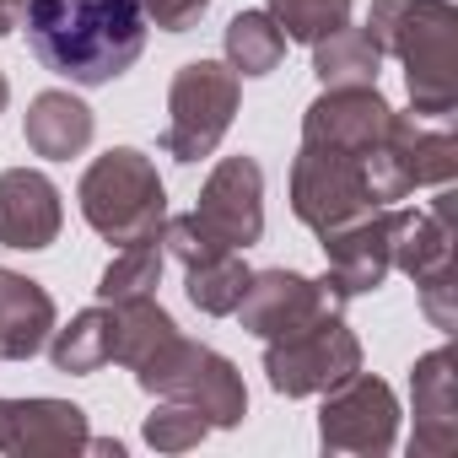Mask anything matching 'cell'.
I'll return each mask as SVG.
<instances>
[{"mask_svg": "<svg viewBox=\"0 0 458 458\" xmlns=\"http://www.w3.org/2000/svg\"><path fill=\"white\" fill-rule=\"evenodd\" d=\"M249 276H254V270L243 265V249H221V254H210V259H199V265L183 270V292H189V302H194L199 313L226 318V313H238Z\"/></svg>", "mask_w": 458, "mask_h": 458, "instance_id": "obj_23", "label": "cell"}, {"mask_svg": "<svg viewBox=\"0 0 458 458\" xmlns=\"http://www.w3.org/2000/svg\"><path fill=\"white\" fill-rule=\"evenodd\" d=\"M76 199H81V216L98 238L108 243H140V238H157L162 221H167V189H162V173L146 151L135 146H114L103 151L81 183H76Z\"/></svg>", "mask_w": 458, "mask_h": 458, "instance_id": "obj_3", "label": "cell"}, {"mask_svg": "<svg viewBox=\"0 0 458 458\" xmlns=\"http://www.w3.org/2000/svg\"><path fill=\"white\" fill-rule=\"evenodd\" d=\"M383 65V49L367 38V28H335L329 38L313 44V76L324 87H372Z\"/></svg>", "mask_w": 458, "mask_h": 458, "instance_id": "obj_22", "label": "cell"}, {"mask_svg": "<svg viewBox=\"0 0 458 458\" xmlns=\"http://www.w3.org/2000/svg\"><path fill=\"white\" fill-rule=\"evenodd\" d=\"M318 442L324 453H356V458H383L399 442V399L383 377L351 372L324 394L318 410Z\"/></svg>", "mask_w": 458, "mask_h": 458, "instance_id": "obj_7", "label": "cell"}, {"mask_svg": "<svg viewBox=\"0 0 458 458\" xmlns=\"http://www.w3.org/2000/svg\"><path fill=\"white\" fill-rule=\"evenodd\" d=\"M410 394H415V453L442 458L458 447V394H453V345L426 351L410 367Z\"/></svg>", "mask_w": 458, "mask_h": 458, "instance_id": "obj_16", "label": "cell"}, {"mask_svg": "<svg viewBox=\"0 0 458 458\" xmlns=\"http://www.w3.org/2000/svg\"><path fill=\"white\" fill-rule=\"evenodd\" d=\"M108 313H114V361L130 367V372L146 356H157V345H167L178 335V324L157 302V292L151 297H130V302H108Z\"/></svg>", "mask_w": 458, "mask_h": 458, "instance_id": "obj_21", "label": "cell"}, {"mask_svg": "<svg viewBox=\"0 0 458 458\" xmlns=\"http://www.w3.org/2000/svg\"><path fill=\"white\" fill-rule=\"evenodd\" d=\"M388 254H394V270H404L410 281L453 265V189L442 183L437 189V205L431 210H394L388 205Z\"/></svg>", "mask_w": 458, "mask_h": 458, "instance_id": "obj_15", "label": "cell"}, {"mask_svg": "<svg viewBox=\"0 0 458 458\" xmlns=\"http://www.w3.org/2000/svg\"><path fill=\"white\" fill-rule=\"evenodd\" d=\"M351 372H361V340L345 329L340 313L308 318L286 335L265 340V377L276 394L286 399H313L329 394L335 383H345Z\"/></svg>", "mask_w": 458, "mask_h": 458, "instance_id": "obj_6", "label": "cell"}, {"mask_svg": "<svg viewBox=\"0 0 458 458\" xmlns=\"http://www.w3.org/2000/svg\"><path fill=\"white\" fill-rule=\"evenodd\" d=\"M194 216L226 249H249L265 238V173L254 157H221L194 199Z\"/></svg>", "mask_w": 458, "mask_h": 458, "instance_id": "obj_10", "label": "cell"}, {"mask_svg": "<svg viewBox=\"0 0 458 458\" xmlns=\"http://www.w3.org/2000/svg\"><path fill=\"white\" fill-rule=\"evenodd\" d=\"M140 12H146V28H162V33H189V28L210 12V0H140Z\"/></svg>", "mask_w": 458, "mask_h": 458, "instance_id": "obj_29", "label": "cell"}, {"mask_svg": "<svg viewBox=\"0 0 458 458\" xmlns=\"http://www.w3.org/2000/svg\"><path fill=\"white\" fill-rule=\"evenodd\" d=\"M65 226V205L49 173L38 167H6L0 173V243L38 254L60 238Z\"/></svg>", "mask_w": 458, "mask_h": 458, "instance_id": "obj_14", "label": "cell"}, {"mask_svg": "<svg viewBox=\"0 0 458 458\" xmlns=\"http://www.w3.org/2000/svg\"><path fill=\"white\" fill-rule=\"evenodd\" d=\"M270 22L286 33V44H318V38H329L335 28H345L351 22V0H270Z\"/></svg>", "mask_w": 458, "mask_h": 458, "instance_id": "obj_26", "label": "cell"}, {"mask_svg": "<svg viewBox=\"0 0 458 458\" xmlns=\"http://www.w3.org/2000/svg\"><path fill=\"white\" fill-rule=\"evenodd\" d=\"M6 103H12V81L0 76V114H6Z\"/></svg>", "mask_w": 458, "mask_h": 458, "instance_id": "obj_32", "label": "cell"}, {"mask_svg": "<svg viewBox=\"0 0 458 458\" xmlns=\"http://www.w3.org/2000/svg\"><path fill=\"white\" fill-rule=\"evenodd\" d=\"M162 249H167V259H178L183 270L189 265H199V259H210V254H221L226 243L210 233V226L189 210V216H167L162 221Z\"/></svg>", "mask_w": 458, "mask_h": 458, "instance_id": "obj_28", "label": "cell"}, {"mask_svg": "<svg viewBox=\"0 0 458 458\" xmlns=\"http://www.w3.org/2000/svg\"><path fill=\"white\" fill-rule=\"evenodd\" d=\"M345 297L329 286V276L308 281L297 270H254L249 286H243V302H238V318L249 335L270 340V335H286L308 318H324V313H340Z\"/></svg>", "mask_w": 458, "mask_h": 458, "instance_id": "obj_9", "label": "cell"}, {"mask_svg": "<svg viewBox=\"0 0 458 458\" xmlns=\"http://www.w3.org/2000/svg\"><path fill=\"white\" fill-rule=\"evenodd\" d=\"M361 210H377L372 194H367L361 157L302 140V151L292 162V216L308 226V233H329V226H340V221H351Z\"/></svg>", "mask_w": 458, "mask_h": 458, "instance_id": "obj_8", "label": "cell"}, {"mask_svg": "<svg viewBox=\"0 0 458 458\" xmlns=\"http://www.w3.org/2000/svg\"><path fill=\"white\" fill-rule=\"evenodd\" d=\"M415 286H420V308H426V318H431L437 329H453V265L420 276Z\"/></svg>", "mask_w": 458, "mask_h": 458, "instance_id": "obj_30", "label": "cell"}, {"mask_svg": "<svg viewBox=\"0 0 458 458\" xmlns=\"http://www.w3.org/2000/svg\"><path fill=\"white\" fill-rule=\"evenodd\" d=\"M205 431H210V420H205L194 404H178V399H157V410H151L146 426H140V437H146L157 453H189V447L205 442Z\"/></svg>", "mask_w": 458, "mask_h": 458, "instance_id": "obj_27", "label": "cell"}, {"mask_svg": "<svg viewBox=\"0 0 458 458\" xmlns=\"http://www.w3.org/2000/svg\"><path fill=\"white\" fill-rule=\"evenodd\" d=\"M162 265H167V249H162V233L157 238H140V243H124L103 281H98V302H130V297H151L162 286Z\"/></svg>", "mask_w": 458, "mask_h": 458, "instance_id": "obj_25", "label": "cell"}, {"mask_svg": "<svg viewBox=\"0 0 458 458\" xmlns=\"http://www.w3.org/2000/svg\"><path fill=\"white\" fill-rule=\"evenodd\" d=\"M226 65L238 76H270L286 60V33L270 22V12H238L226 22Z\"/></svg>", "mask_w": 458, "mask_h": 458, "instance_id": "obj_24", "label": "cell"}, {"mask_svg": "<svg viewBox=\"0 0 458 458\" xmlns=\"http://www.w3.org/2000/svg\"><path fill=\"white\" fill-rule=\"evenodd\" d=\"M383 146L394 151V162L404 167L410 189H442L458 178V140L447 130V119H420V114H394Z\"/></svg>", "mask_w": 458, "mask_h": 458, "instance_id": "obj_17", "label": "cell"}, {"mask_svg": "<svg viewBox=\"0 0 458 458\" xmlns=\"http://www.w3.org/2000/svg\"><path fill=\"white\" fill-rule=\"evenodd\" d=\"M238 98H243V76L226 60H189L173 87H167V130H162V151L173 162H199L221 146V135L238 119Z\"/></svg>", "mask_w": 458, "mask_h": 458, "instance_id": "obj_5", "label": "cell"}, {"mask_svg": "<svg viewBox=\"0 0 458 458\" xmlns=\"http://www.w3.org/2000/svg\"><path fill=\"white\" fill-rule=\"evenodd\" d=\"M44 351H49L55 372H65V377H92L98 367H108L114 361V313H108V302L76 313L65 329L49 335Z\"/></svg>", "mask_w": 458, "mask_h": 458, "instance_id": "obj_20", "label": "cell"}, {"mask_svg": "<svg viewBox=\"0 0 458 458\" xmlns=\"http://www.w3.org/2000/svg\"><path fill=\"white\" fill-rule=\"evenodd\" d=\"M55 335V297L0 265V361H33Z\"/></svg>", "mask_w": 458, "mask_h": 458, "instance_id": "obj_18", "label": "cell"}, {"mask_svg": "<svg viewBox=\"0 0 458 458\" xmlns=\"http://www.w3.org/2000/svg\"><path fill=\"white\" fill-rule=\"evenodd\" d=\"M87 410L71 399H0V453H87Z\"/></svg>", "mask_w": 458, "mask_h": 458, "instance_id": "obj_13", "label": "cell"}, {"mask_svg": "<svg viewBox=\"0 0 458 458\" xmlns=\"http://www.w3.org/2000/svg\"><path fill=\"white\" fill-rule=\"evenodd\" d=\"M367 38L404 65L410 114L447 119L458 108V6L453 0H372Z\"/></svg>", "mask_w": 458, "mask_h": 458, "instance_id": "obj_2", "label": "cell"}, {"mask_svg": "<svg viewBox=\"0 0 458 458\" xmlns=\"http://www.w3.org/2000/svg\"><path fill=\"white\" fill-rule=\"evenodd\" d=\"M22 6H28V0H0V38L22 28Z\"/></svg>", "mask_w": 458, "mask_h": 458, "instance_id": "obj_31", "label": "cell"}, {"mask_svg": "<svg viewBox=\"0 0 458 458\" xmlns=\"http://www.w3.org/2000/svg\"><path fill=\"white\" fill-rule=\"evenodd\" d=\"M22 28L33 55L71 87H108L146 49L140 0H28Z\"/></svg>", "mask_w": 458, "mask_h": 458, "instance_id": "obj_1", "label": "cell"}, {"mask_svg": "<svg viewBox=\"0 0 458 458\" xmlns=\"http://www.w3.org/2000/svg\"><path fill=\"white\" fill-rule=\"evenodd\" d=\"M318 238H324V265H329L324 276H329V286L345 302L367 297V292H377L388 281V270H394V254H388V205L361 210V216L329 226V233H318Z\"/></svg>", "mask_w": 458, "mask_h": 458, "instance_id": "obj_12", "label": "cell"}, {"mask_svg": "<svg viewBox=\"0 0 458 458\" xmlns=\"http://www.w3.org/2000/svg\"><path fill=\"white\" fill-rule=\"evenodd\" d=\"M388 98L372 87H324L308 114H302V140L308 146H329V151H351V157H367L383 135H388Z\"/></svg>", "mask_w": 458, "mask_h": 458, "instance_id": "obj_11", "label": "cell"}, {"mask_svg": "<svg viewBox=\"0 0 458 458\" xmlns=\"http://www.w3.org/2000/svg\"><path fill=\"white\" fill-rule=\"evenodd\" d=\"M135 383L151 394V399H178V404H194L210 431H233L243 426L249 415V388H243V372L226 361L221 351L199 345V340H183L173 335L167 345H157V356H146L135 367Z\"/></svg>", "mask_w": 458, "mask_h": 458, "instance_id": "obj_4", "label": "cell"}, {"mask_svg": "<svg viewBox=\"0 0 458 458\" xmlns=\"http://www.w3.org/2000/svg\"><path fill=\"white\" fill-rule=\"evenodd\" d=\"M92 130H98L92 108H87L76 92H60V87L38 92V98L28 103V119H22V135H28L33 157H49V162L81 157V151L92 146Z\"/></svg>", "mask_w": 458, "mask_h": 458, "instance_id": "obj_19", "label": "cell"}]
</instances>
